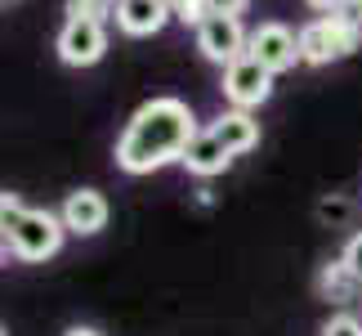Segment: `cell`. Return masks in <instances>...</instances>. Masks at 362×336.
Returning a JSON list of instances; mask_svg holds the SVG:
<instances>
[{
    "mask_svg": "<svg viewBox=\"0 0 362 336\" xmlns=\"http://www.w3.org/2000/svg\"><path fill=\"white\" fill-rule=\"evenodd\" d=\"M9 5H18V0H9Z\"/></svg>",
    "mask_w": 362,
    "mask_h": 336,
    "instance_id": "d4e9b609",
    "label": "cell"
},
{
    "mask_svg": "<svg viewBox=\"0 0 362 336\" xmlns=\"http://www.w3.org/2000/svg\"><path fill=\"white\" fill-rule=\"evenodd\" d=\"M344 13H349V18H358V23H362V0H349V5H344Z\"/></svg>",
    "mask_w": 362,
    "mask_h": 336,
    "instance_id": "603a6c76",
    "label": "cell"
},
{
    "mask_svg": "<svg viewBox=\"0 0 362 336\" xmlns=\"http://www.w3.org/2000/svg\"><path fill=\"white\" fill-rule=\"evenodd\" d=\"M9 242H13V260L23 264H45L63 251L67 242V224L59 211H45V206H27L18 215V224L9 229Z\"/></svg>",
    "mask_w": 362,
    "mask_h": 336,
    "instance_id": "3957f363",
    "label": "cell"
},
{
    "mask_svg": "<svg viewBox=\"0 0 362 336\" xmlns=\"http://www.w3.org/2000/svg\"><path fill=\"white\" fill-rule=\"evenodd\" d=\"M202 125L192 108L175 94H157V99L139 103L117 135V171L125 175H152L165 166H179Z\"/></svg>",
    "mask_w": 362,
    "mask_h": 336,
    "instance_id": "6da1fadb",
    "label": "cell"
},
{
    "mask_svg": "<svg viewBox=\"0 0 362 336\" xmlns=\"http://www.w3.org/2000/svg\"><path fill=\"white\" fill-rule=\"evenodd\" d=\"M246 40H250V32L242 27V18H228V13H206V23L197 27L202 59L206 63H219V67L238 63L242 54H246Z\"/></svg>",
    "mask_w": 362,
    "mask_h": 336,
    "instance_id": "52a82bcc",
    "label": "cell"
},
{
    "mask_svg": "<svg viewBox=\"0 0 362 336\" xmlns=\"http://www.w3.org/2000/svg\"><path fill=\"white\" fill-rule=\"evenodd\" d=\"M246 54L259 59L273 77H282V72L304 63L300 59V32H291L286 23H259L255 32H250V40H246Z\"/></svg>",
    "mask_w": 362,
    "mask_h": 336,
    "instance_id": "8992f818",
    "label": "cell"
},
{
    "mask_svg": "<svg viewBox=\"0 0 362 336\" xmlns=\"http://www.w3.org/2000/svg\"><path fill=\"white\" fill-rule=\"evenodd\" d=\"M340 260H344V264H349V269H354V274L362 278V229H358V233L349 237V242H344V251H340Z\"/></svg>",
    "mask_w": 362,
    "mask_h": 336,
    "instance_id": "ac0fdd59",
    "label": "cell"
},
{
    "mask_svg": "<svg viewBox=\"0 0 362 336\" xmlns=\"http://www.w3.org/2000/svg\"><path fill=\"white\" fill-rule=\"evenodd\" d=\"M211 130L219 135V144H224L233 157H242V152H250L259 144V117L246 108H224L219 117L211 121Z\"/></svg>",
    "mask_w": 362,
    "mask_h": 336,
    "instance_id": "8fae6325",
    "label": "cell"
},
{
    "mask_svg": "<svg viewBox=\"0 0 362 336\" xmlns=\"http://www.w3.org/2000/svg\"><path fill=\"white\" fill-rule=\"evenodd\" d=\"M362 50V23L349 13H317L300 27V59L309 67H327Z\"/></svg>",
    "mask_w": 362,
    "mask_h": 336,
    "instance_id": "7a4b0ae2",
    "label": "cell"
},
{
    "mask_svg": "<svg viewBox=\"0 0 362 336\" xmlns=\"http://www.w3.org/2000/svg\"><path fill=\"white\" fill-rule=\"evenodd\" d=\"M309 9H317V13H344V5L349 0H304Z\"/></svg>",
    "mask_w": 362,
    "mask_h": 336,
    "instance_id": "ffe728a7",
    "label": "cell"
},
{
    "mask_svg": "<svg viewBox=\"0 0 362 336\" xmlns=\"http://www.w3.org/2000/svg\"><path fill=\"white\" fill-rule=\"evenodd\" d=\"M13 260V242H9V233L0 229V264H9Z\"/></svg>",
    "mask_w": 362,
    "mask_h": 336,
    "instance_id": "44dd1931",
    "label": "cell"
},
{
    "mask_svg": "<svg viewBox=\"0 0 362 336\" xmlns=\"http://www.w3.org/2000/svg\"><path fill=\"white\" fill-rule=\"evenodd\" d=\"M206 9L211 13H228V18H242L250 9V0H206Z\"/></svg>",
    "mask_w": 362,
    "mask_h": 336,
    "instance_id": "d6986e66",
    "label": "cell"
},
{
    "mask_svg": "<svg viewBox=\"0 0 362 336\" xmlns=\"http://www.w3.org/2000/svg\"><path fill=\"white\" fill-rule=\"evenodd\" d=\"M317 336H362V318L349 314V310H336L322 323V332H317Z\"/></svg>",
    "mask_w": 362,
    "mask_h": 336,
    "instance_id": "9a60e30c",
    "label": "cell"
},
{
    "mask_svg": "<svg viewBox=\"0 0 362 336\" xmlns=\"http://www.w3.org/2000/svg\"><path fill=\"white\" fill-rule=\"evenodd\" d=\"M170 18H175V13H170V5H165V0H117V9H112L117 32H121V36H134V40L157 36Z\"/></svg>",
    "mask_w": 362,
    "mask_h": 336,
    "instance_id": "9c48e42d",
    "label": "cell"
},
{
    "mask_svg": "<svg viewBox=\"0 0 362 336\" xmlns=\"http://www.w3.org/2000/svg\"><path fill=\"white\" fill-rule=\"evenodd\" d=\"M59 215H63V224H67V233L94 237V233L107 229V215H112V206H107V198H103L99 189H72V193L63 198Z\"/></svg>",
    "mask_w": 362,
    "mask_h": 336,
    "instance_id": "ba28073f",
    "label": "cell"
},
{
    "mask_svg": "<svg viewBox=\"0 0 362 336\" xmlns=\"http://www.w3.org/2000/svg\"><path fill=\"white\" fill-rule=\"evenodd\" d=\"M0 5H5V0H0Z\"/></svg>",
    "mask_w": 362,
    "mask_h": 336,
    "instance_id": "484cf974",
    "label": "cell"
},
{
    "mask_svg": "<svg viewBox=\"0 0 362 336\" xmlns=\"http://www.w3.org/2000/svg\"><path fill=\"white\" fill-rule=\"evenodd\" d=\"M27 211V202L18 198V193H9V189H0V229H13V224H18V215Z\"/></svg>",
    "mask_w": 362,
    "mask_h": 336,
    "instance_id": "2e32d148",
    "label": "cell"
},
{
    "mask_svg": "<svg viewBox=\"0 0 362 336\" xmlns=\"http://www.w3.org/2000/svg\"><path fill=\"white\" fill-rule=\"evenodd\" d=\"M313 291H317V296H322L327 305L344 310L349 301H358V296H362V278H358L344 260H327L322 269H317V278H313Z\"/></svg>",
    "mask_w": 362,
    "mask_h": 336,
    "instance_id": "7c38bea8",
    "label": "cell"
},
{
    "mask_svg": "<svg viewBox=\"0 0 362 336\" xmlns=\"http://www.w3.org/2000/svg\"><path fill=\"white\" fill-rule=\"evenodd\" d=\"M0 336H9V332H5V323H0Z\"/></svg>",
    "mask_w": 362,
    "mask_h": 336,
    "instance_id": "cb8c5ba5",
    "label": "cell"
},
{
    "mask_svg": "<svg viewBox=\"0 0 362 336\" xmlns=\"http://www.w3.org/2000/svg\"><path fill=\"white\" fill-rule=\"evenodd\" d=\"M54 50L67 67H94L107 54V23L103 18H63Z\"/></svg>",
    "mask_w": 362,
    "mask_h": 336,
    "instance_id": "277c9868",
    "label": "cell"
},
{
    "mask_svg": "<svg viewBox=\"0 0 362 336\" xmlns=\"http://www.w3.org/2000/svg\"><path fill=\"white\" fill-rule=\"evenodd\" d=\"M112 9H117V0H67L63 13L67 18H112Z\"/></svg>",
    "mask_w": 362,
    "mask_h": 336,
    "instance_id": "4fadbf2b",
    "label": "cell"
},
{
    "mask_svg": "<svg viewBox=\"0 0 362 336\" xmlns=\"http://www.w3.org/2000/svg\"><path fill=\"white\" fill-rule=\"evenodd\" d=\"M219 90H224L228 108H246L255 112L273 99V72L264 67L259 59H250V54H242L238 63L224 67V81H219Z\"/></svg>",
    "mask_w": 362,
    "mask_h": 336,
    "instance_id": "5b68a950",
    "label": "cell"
},
{
    "mask_svg": "<svg viewBox=\"0 0 362 336\" xmlns=\"http://www.w3.org/2000/svg\"><path fill=\"white\" fill-rule=\"evenodd\" d=\"M165 5H170V13L184 27H192V32H197V27L206 23V13H211V9H206V0H165Z\"/></svg>",
    "mask_w": 362,
    "mask_h": 336,
    "instance_id": "5bb4252c",
    "label": "cell"
},
{
    "mask_svg": "<svg viewBox=\"0 0 362 336\" xmlns=\"http://www.w3.org/2000/svg\"><path fill=\"white\" fill-rule=\"evenodd\" d=\"M184 166L188 175H197V179H215V175H224L228 166H233V152L219 144V135L206 125V130H197L192 135V144H188V152H184Z\"/></svg>",
    "mask_w": 362,
    "mask_h": 336,
    "instance_id": "30bf717a",
    "label": "cell"
},
{
    "mask_svg": "<svg viewBox=\"0 0 362 336\" xmlns=\"http://www.w3.org/2000/svg\"><path fill=\"white\" fill-rule=\"evenodd\" d=\"M63 336H103V332H99V327H86V323H76V327H67Z\"/></svg>",
    "mask_w": 362,
    "mask_h": 336,
    "instance_id": "7402d4cb",
    "label": "cell"
},
{
    "mask_svg": "<svg viewBox=\"0 0 362 336\" xmlns=\"http://www.w3.org/2000/svg\"><path fill=\"white\" fill-rule=\"evenodd\" d=\"M317 215H322L327 224H344V220H349V202H344V198H327V202H317Z\"/></svg>",
    "mask_w": 362,
    "mask_h": 336,
    "instance_id": "e0dca14e",
    "label": "cell"
}]
</instances>
